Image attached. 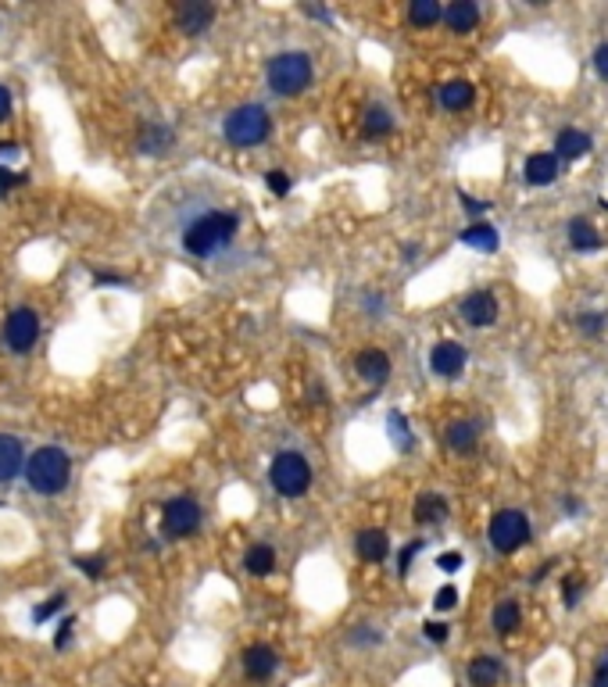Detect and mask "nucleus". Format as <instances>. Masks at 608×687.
<instances>
[{
    "instance_id": "1",
    "label": "nucleus",
    "mask_w": 608,
    "mask_h": 687,
    "mask_svg": "<svg viewBox=\"0 0 608 687\" xmlns=\"http://www.w3.org/2000/svg\"><path fill=\"white\" fill-rule=\"evenodd\" d=\"M240 229V215L230 208H201L180 229V244L190 258H215L222 254Z\"/></svg>"
},
{
    "instance_id": "2",
    "label": "nucleus",
    "mask_w": 608,
    "mask_h": 687,
    "mask_svg": "<svg viewBox=\"0 0 608 687\" xmlns=\"http://www.w3.org/2000/svg\"><path fill=\"white\" fill-rule=\"evenodd\" d=\"M68 476H72V458H68V452L54 448V444L33 452V458L25 462V480H29V487H33L36 494H44V498L61 494V491L68 487Z\"/></svg>"
},
{
    "instance_id": "3",
    "label": "nucleus",
    "mask_w": 608,
    "mask_h": 687,
    "mask_svg": "<svg viewBox=\"0 0 608 687\" xmlns=\"http://www.w3.org/2000/svg\"><path fill=\"white\" fill-rule=\"evenodd\" d=\"M265 75H269L272 94H279V97H301L304 90L311 86V57L304 55V51H283V55H276L269 61Z\"/></svg>"
},
{
    "instance_id": "4",
    "label": "nucleus",
    "mask_w": 608,
    "mask_h": 687,
    "mask_svg": "<svg viewBox=\"0 0 608 687\" xmlns=\"http://www.w3.org/2000/svg\"><path fill=\"white\" fill-rule=\"evenodd\" d=\"M269 133H272V118L261 105H240L222 122V136L233 147H258L269 140Z\"/></svg>"
},
{
    "instance_id": "5",
    "label": "nucleus",
    "mask_w": 608,
    "mask_h": 687,
    "mask_svg": "<svg viewBox=\"0 0 608 687\" xmlns=\"http://www.w3.org/2000/svg\"><path fill=\"white\" fill-rule=\"evenodd\" d=\"M269 483L283 498H304L311 487V465L301 452H279L269 465Z\"/></svg>"
},
{
    "instance_id": "6",
    "label": "nucleus",
    "mask_w": 608,
    "mask_h": 687,
    "mask_svg": "<svg viewBox=\"0 0 608 687\" xmlns=\"http://www.w3.org/2000/svg\"><path fill=\"white\" fill-rule=\"evenodd\" d=\"M530 533H534L530 530V515L519 513V509H501L490 519V526H486V537H490L494 552H501V555L519 552L530 541Z\"/></svg>"
},
{
    "instance_id": "7",
    "label": "nucleus",
    "mask_w": 608,
    "mask_h": 687,
    "mask_svg": "<svg viewBox=\"0 0 608 687\" xmlns=\"http://www.w3.org/2000/svg\"><path fill=\"white\" fill-rule=\"evenodd\" d=\"M201 519H204L201 505L193 498H186V494L165 502V509H162V526H165L169 537H193L201 530Z\"/></svg>"
},
{
    "instance_id": "8",
    "label": "nucleus",
    "mask_w": 608,
    "mask_h": 687,
    "mask_svg": "<svg viewBox=\"0 0 608 687\" xmlns=\"http://www.w3.org/2000/svg\"><path fill=\"white\" fill-rule=\"evenodd\" d=\"M36 341H40V315L33 308H15L4 323V344L15 354H25V351H33Z\"/></svg>"
},
{
    "instance_id": "9",
    "label": "nucleus",
    "mask_w": 608,
    "mask_h": 687,
    "mask_svg": "<svg viewBox=\"0 0 608 687\" xmlns=\"http://www.w3.org/2000/svg\"><path fill=\"white\" fill-rule=\"evenodd\" d=\"M466 362H469V354H466V347L458 341H440V344H433V351H429V373H436L440 380L462 376V373H466Z\"/></svg>"
},
{
    "instance_id": "10",
    "label": "nucleus",
    "mask_w": 608,
    "mask_h": 687,
    "mask_svg": "<svg viewBox=\"0 0 608 687\" xmlns=\"http://www.w3.org/2000/svg\"><path fill=\"white\" fill-rule=\"evenodd\" d=\"M240 662H243L247 681H254V684L269 681V677L279 670V655H276V648H272V644H250V648H243Z\"/></svg>"
},
{
    "instance_id": "11",
    "label": "nucleus",
    "mask_w": 608,
    "mask_h": 687,
    "mask_svg": "<svg viewBox=\"0 0 608 687\" xmlns=\"http://www.w3.org/2000/svg\"><path fill=\"white\" fill-rule=\"evenodd\" d=\"M462 319H466L469 326H476V330L494 326V323H497V301H494V294H490V290H473V294H466V301H462Z\"/></svg>"
},
{
    "instance_id": "12",
    "label": "nucleus",
    "mask_w": 608,
    "mask_h": 687,
    "mask_svg": "<svg viewBox=\"0 0 608 687\" xmlns=\"http://www.w3.org/2000/svg\"><path fill=\"white\" fill-rule=\"evenodd\" d=\"M211 18H215V7H211V4L190 0V4H180V7H176V25H180L186 36H201V33L211 25Z\"/></svg>"
},
{
    "instance_id": "13",
    "label": "nucleus",
    "mask_w": 608,
    "mask_h": 687,
    "mask_svg": "<svg viewBox=\"0 0 608 687\" xmlns=\"http://www.w3.org/2000/svg\"><path fill=\"white\" fill-rule=\"evenodd\" d=\"M355 369H358V376H362L368 387H383L387 376H390V358H387V351L368 347V351H362V354L355 358Z\"/></svg>"
},
{
    "instance_id": "14",
    "label": "nucleus",
    "mask_w": 608,
    "mask_h": 687,
    "mask_svg": "<svg viewBox=\"0 0 608 687\" xmlns=\"http://www.w3.org/2000/svg\"><path fill=\"white\" fill-rule=\"evenodd\" d=\"M25 448H22V441L18 437H11V433H0V483H7V480H15L22 469H25Z\"/></svg>"
},
{
    "instance_id": "15",
    "label": "nucleus",
    "mask_w": 608,
    "mask_h": 687,
    "mask_svg": "<svg viewBox=\"0 0 608 687\" xmlns=\"http://www.w3.org/2000/svg\"><path fill=\"white\" fill-rule=\"evenodd\" d=\"M466 677L473 687H497L505 677V662L497 655H476V659H469Z\"/></svg>"
},
{
    "instance_id": "16",
    "label": "nucleus",
    "mask_w": 608,
    "mask_h": 687,
    "mask_svg": "<svg viewBox=\"0 0 608 687\" xmlns=\"http://www.w3.org/2000/svg\"><path fill=\"white\" fill-rule=\"evenodd\" d=\"M355 552H358L362 563H383V559L390 555V537H387V530H376V526L362 530V533L355 537Z\"/></svg>"
},
{
    "instance_id": "17",
    "label": "nucleus",
    "mask_w": 608,
    "mask_h": 687,
    "mask_svg": "<svg viewBox=\"0 0 608 687\" xmlns=\"http://www.w3.org/2000/svg\"><path fill=\"white\" fill-rule=\"evenodd\" d=\"M591 136L583 129H562L554 136V158H565V162H576V158H587L591 154Z\"/></svg>"
},
{
    "instance_id": "18",
    "label": "nucleus",
    "mask_w": 608,
    "mask_h": 687,
    "mask_svg": "<svg viewBox=\"0 0 608 687\" xmlns=\"http://www.w3.org/2000/svg\"><path fill=\"white\" fill-rule=\"evenodd\" d=\"M523 175H526V183H530V186H551V183L558 179V158H554V154H547V151H537V154H530V158H526Z\"/></svg>"
},
{
    "instance_id": "19",
    "label": "nucleus",
    "mask_w": 608,
    "mask_h": 687,
    "mask_svg": "<svg viewBox=\"0 0 608 687\" xmlns=\"http://www.w3.org/2000/svg\"><path fill=\"white\" fill-rule=\"evenodd\" d=\"M444 22L451 33H473L480 25V7L473 0H455L444 7Z\"/></svg>"
},
{
    "instance_id": "20",
    "label": "nucleus",
    "mask_w": 608,
    "mask_h": 687,
    "mask_svg": "<svg viewBox=\"0 0 608 687\" xmlns=\"http://www.w3.org/2000/svg\"><path fill=\"white\" fill-rule=\"evenodd\" d=\"M473 97H476V90H473V83H466V79H451V83H444V86L436 90V101H440L447 112H466V108L473 105Z\"/></svg>"
},
{
    "instance_id": "21",
    "label": "nucleus",
    "mask_w": 608,
    "mask_h": 687,
    "mask_svg": "<svg viewBox=\"0 0 608 687\" xmlns=\"http://www.w3.org/2000/svg\"><path fill=\"white\" fill-rule=\"evenodd\" d=\"M176 144V133L169 129V125H158V122H151L143 133H140V140H136V147H140V154H165L169 147Z\"/></svg>"
},
{
    "instance_id": "22",
    "label": "nucleus",
    "mask_w": 608,
    "mask_h": 687,
    "mask_svg": "<svg viewBox=\"0 0 608 687\" xmlns=\"http://www.w3.org/2000/svg\"><path fill=\"white\" fill-rule=\"evenodd\" d=\"M458 240H462L466 247H473V251H486V254L501 247V236H497V229L490 226V223H476V226L462 229Z\"/></svg>"
},
{
    "instance_id": "23",
    "label": "nucleus",
    "mask_w": 608,
    "mask_h": 687,
    "mask_svg": "<svg viewBox=\"0 0 608 687\" xmlns=\"http://www.w3.org/2000/svg\"><path fill=\"white\" fill-rule=\"evenodd\" d=\"M569 244L576 247V251H583V254H591V251H602V233L591 226L587 219H576V223H569Z\"/></svg>"
},
{
    "instance_id": "24",
    "label": "nucleus",
    "mask_w": 608,
    "mask_h": 687,
    "mask_svg": "<svg viewBox=\"0 0 608 687\" xmlns=\"http://www.w3.org/2000/svg\"><path fill=\"white\" fill-rule=\"evenodd\" d=\"M243 570L250 572V576H269V572L276 570V552H272V544H250L247 555H243Z\"/></svg>"
},
{
    "instance_id": "25",
    "label": "nucleus",
    "mask_w": 608,
    "mask_h": 687,
    "mask_svg": "<svg viewBox=\"0 0 608 687\" xmlns=\"http://www.w3.org/2000/svg\"><path fill=\"white\" fill-rule=\"evenodd\" d=\"M519 623H523V609H519V602H512V598L497 602V609H494V630H497L501 637H508V633L519 630Z\"/></svg>"
},
{
    "instance_id": "26",
    "label": "nucleus",
    "mask_w": 608,
    "mask_h": 687,
    "mask_svg": "<svg viewBox=\"0 0 608 687\" xmlns=\"http://www.w3.org/2000/svg\"><path fill=\"white\" fill-rule=\"evenodd\" d=\"M440 18H444V7L436 0H412L408 4V22L416 29H433Z\"/></svg>"
},
{
    "instance_id": "27",
    "label": "nucleus",
    "mask_w": 608,
    "mask_h": 687,
    "mask_svg": "<svg viewBox=\"0 0 608 687\" xmlns=\"http://www.w3.org/2000/svg\"><path fill=\"white\" fill-rule=\"evenodd\" d=\"M444 437H447V448H451V452H473V448H476V426H473L469 419L451 423Z\"/></svg>"
},
{
    "instance_id": "28",
    "label": "nucleus",
    "mask_w": 608,
    "mask_h": 687,
    "mask_svg": "<svg viewBox=\"0 0 608 687\" xmlns=\"http://www.w3.org/2000/svg\"><path fill=\"white\" fill-rule=\"evenodd\" d=\"M444 519H447V502L440 494H423L416 502V523L429 526V523H444Z\"/></svg>"
},
{
    "instance_id": "29",
    "label": "nucleus",
    "mask_w": 608,
    "mask_h": 687,
    "mask_svg": "<svg viewBox=\"0 0 608 687\" xmlns=\"http://www.w3.org/2000/svg\"><path fill=\"white\" fill-rule=\"evenodd\" d=\"M387 430H390V441H394V448L397 452H412V426H408V419L394 408V412H387Z\"/></svg>"
},
{
    "instance_id": "30",
    "label": "nucleus",
    "mask_w": 608,
    "mask_h": 687,
    "mask_svg": "<svg viewBox=\"0 0 608 687\" xmlns=\"http://www.w3.org/2000/svg\"><path fill=\"white\" fill-rule=\"evenodd\" d=\"M362 133L365 136H387V133H394L390 112H387V108H368L362 118Z\"/></svg>"
},
{
    "instance_id": "31",
    "label": "nucleus",
    "mask_w": 608,
    "mask_h": 687,
    "mask_svg": "<svg viewBox=\"0 0 608 687\" xmlns=\"http://www.w3.org/2000/svg\"><path fill=\"white\" fill-rule=\"evenodd\" d=\"M61 609H64V591H58V594H51L47 602H40V605L33 609V623H36V627H44L47 620H54V616H58Z\"/></svg>"
},
{
    "instance_id": "32",
    "label": "nucleus",
    "mask_w": 608,
    "mask_h": 687,
    "mask_svg": "<svg viewBox=\"0 0 608 687\" xmlns=\"http://www.w3.org/2000/svg\"><path fill=\"white\" fill-rule=\"evenodd\" d=\"M605 326H608L605 312H583V315H576V330H580V334H587V337L605 334Z\"/></svg>"
},
{
    "instance_id": "33",
    "label": "nucleus",
    "mask_w": 608,
    "mask_h": 687,
    "mask_svg": "<svg viewBox=\"0 0 608 687\" xmlns=\"http://www.w3.org/2000/svg\"><path fill=\"white\" fill-rule=\"evenodd\" d=\"M580 594H583V580H580V576H565V580H562V602L573 609V605L580 602Z\"/></svg>"
},
{
    "instance_id": "34",
    "label": "nucleus",
    "mask_w": 608,
    "mask_h": 687,
    "mask_svg": "<svg viewBox=\"0 0 608 687\" xmlns=\"http://www.w3.org/2000/svg\"><path fill=\"white\" fill-rule=\"evenodd\" d=\"M433 605H436L440 612H451V609L458 605V591H455V583H444V587L433 594Z\"/></svg>"
},
{
    "instance_id": "35",
    "label": "nucleus",
    "mask_w": 608,
    "mask_h": 687,
    "mask_svg": "<svg viewBox=\"0 0 608 687\" xmlns=\"http://www.w3.org/2000/svg\"><path fill=\"white\" fill-rule=\"evenodd\" d=\"M75 566L86 572L90 580H101V576H104V559H101V555H79Z\"/></svg>"
},
{
    "instance_id": "36",
    "label": "nucleus",
    "mask_w": 608,
    "mask_h": 687,
    "mask_svg": "<svg viewBox=\"0 0 608 687\" xmlns=\"http://www.w3.org/2000/svg\"><path fill=\"white\" fill-rule=\"evenodd\" d=\"M265 183H269V190H272L276 197H287V194H290V175H287V172L272 169L265 175Z\"/></svg>"
},
{
    "instance_id": "37",
    "label": "nucleus",
    "mask_w": 608,
    "mask_h": 687,
    "mask_svg": "<svg viewBox=\"0 0 608 687\" xmlns=\"http://www.w3.org/2000/svg\"><path fill=\"white\" fill-rule=\"evenodd\" d=\"M426 548V541H412L408 548H401V555H397V570L401 572H408L412 570V563H416V555Z\"/></svg>"
},
{
    "instance_id": "38",
    "label": "nucleus",
    "mask_w": 608,
    "mask_h": 687,
    "mask_svg": "<svg viewBox=\"0 0 608 687\" xmlns=\"http://www.w3.org/2000/svg\"><path fill=\"white\" fill-rule=\"evenodd\" d=\"M383 641V633L372 627H355L351 630V644H379Z\"/></svg>"
},
{
    "instance_id": "39",
    "label": "nucleus",
    "mask_w": 608,
    "mask_h": 687,
    "mask_svg": "<svg viewBox=\"0 0 608 687\" xmlns=\"http://www.w3.org/2000/svg\"><path fill=\"white\" fill-rule=\"evenodd\" d=\"M458 201H462V208H466L469 215H484V212H490V201H480V197H473V194H458Z\"/></svg>"
},
{
    "instance_id": "40",
    "label": "nucleus",
    "mask_w": 608,
    "mask_h": 687,
    "mask_svg": "<svg viewBox=\"0 0 608 687\" xmlns=\"http://www.w3.org/2000/svg\"><path fill=\"white\" fill-rule=\"evenodd\" d=\"M423 637H426V641H436V644H444V641H447V623H433V620H426V623H423Z\"/></svg>"
},
{
    "instance_id": "41",
    "label": "nucleus",
    "mask_w": 608,
    "mask_h": 687,
    "mask_svg": "<svg viewBox=\"0 0 608 687\" xmlns=\"http://www.w3.org/2000/svg\"><path fill=\"white\" fill-rule=\"evenodd\" d=\"M22 158V147L15 140H0V169H7L4 162H18Z\"/></svg>"
},
{
    "instance_id": "42",
    "label": "nucleus",
    "mask_w": 608,
    "mask_h": 687,
    "mask_svg": "<svg viewBox=\"0 0 608 687\" xmlns=\"http://www.w3.org/2000/svg\"><path fill=\"white\" fill-rule=\"evenodd\" d=\"M462 563H466V559H462V555H458V552H444V555H440V559H436V570H444V572H455V570H462Z\"/></svg>"
},
{
    "instance_id": "43",
    "label": "nucleus",
    "mask_w": 608,
    "mask_h": 687,
    "mask_svg": "<svg viewBox=\"0 0 608 687\" xmlns=\"http://www.w3.org/2000/svg\"><path fill=\"white\" fill-rule=\"evenodd\" d=\"M72 633H75V620H72V616H64V620H61V627H58V637H54V644H58V648H68Z\"/></svg>"
},
{
    "instance_id": "44",
    "label": "nucleus",
    "mask_w": 608,
    "mask_h": 687,
    "mask_svg": "<svg viewBox=\"0 0 608 687\" xmlns=\"http://www.w3.org/2000/svg\"><path fill=\"white\" fill-rule=\"evenodd\" d=\"M594 72H598L602 79H608V40L598 44V51H594Z\"/></svg>"
},
{
    "instance_id": "45",
    "label": "nucleus",
    "mask_w": 608,
    "mask_h": 687,
    "mask_svg": "<svg viewBox=\"0 0 608 687\" xmlns=\"http://www.w3.org/2000/svg\"><path fill=\"white\" fill-rule=\"evenodd\" d=\"M591 687H608V659H602L594 666V677H591Z\"/></svg>"
},
{
    "instance_id": "46",
    "label": "nucleus",
    "mask_w": 608,
    "mask_h": 687,
    "mask_svg": "<svg viewBox=\"0 0 608 687\" xmlns=\"http://www.w3.org/2000/svg\"><path fill=\"white\" fill-rule=\"evenodd\" d=\"M7 114H11V94L7 86H0V122H7Z\"/></svg>"
},
{
    "instance_id": "47",
    "label": "nucleus",
    "mask_w": 608,
    "mask_h": 687,
    "mask_svg": "<svg viewBox=\"0 0 608 687\" xmlns=\"http://www.w3.org/2000/svg\"><path fill=\"white\" fill-rule=\"evenodd\" d=\"M93 280H97L101 286H104V284H119V286H125V280H122V276H115V273H97Z\"/></svg>"
},
{
    "instance_id": "48",
    "label": "nucleus",
    "mask_w": 608,
    "mask_h": 687,
    "mask_svg": "<svg viewBox=\"0 0 608 687\" xmlns=\"http://www.w3.org/2000/svg\"><path fill=\"white\" fill-rule=\"evenodd\" d=\"M401 254H405L408 262H416V254H419V247H416V244H408V247H401Z\"/></svg>"
},
{
    "instance_id": "49",
    "label": "nucleus",
    "mask_w": 608,
    "mask_h": 687,
    "mask_svg": "<svg viewBox=\"0 0 608 687\" xmlns=\"http://www.w3.org/2000/svg\"><path fill=\"white\" fill-rule=\"evenodd\" d=\"M565 513L576 515V513H580V502H576V498H565Z\"/></svg>"
}]
</instances>
